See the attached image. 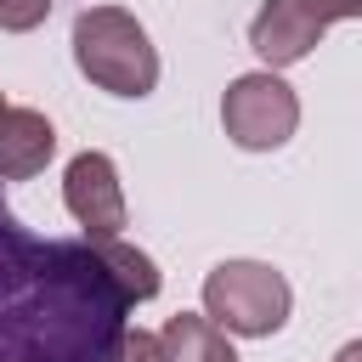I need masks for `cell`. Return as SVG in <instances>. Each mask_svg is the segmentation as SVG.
Returning <instances> with one entry per match:
<instances>
[{"mask_svg":"<svg viewBox=\"0 0 362 362\" xmlns=\"http://www.w3.org/2000/svg\"><path fill=\"white\" fill-rule=\"evenodd\" d=\"M124 317L90 238H40L0 198V362H113Z\"/></svg>","mask_w":362,"mask_h":362,"instance_id":"obj_1","label":"cell"},{"mask_svg":"<svg viewBox=\"0 0 362 362\" xmlns=\"http://www.w3.org/2000/svg\"><path fill=\"white\" fill-rule=\"evenodd\" d=\"M74 62L90 85L113 96H147L158 85V51L147 28L119 6H90L74 17Z\"/></svg>","mask_w":362,"mask_h":362,"instance_id":"obj_2","label":"cell"},{"mask_svg":"<svg viewBox=\"0 0 362 362\" xmlns=\"http://www.w3.org/2000/svg\"><path fill=\"white\" fill-rule=\"evenodd\" d=\"M288 305H294V294H288L283 272H272L266 260H221L204 277V317L221 334H243V339L277 334L288 322Z\"/></svg>","mask_w":362,"mask_h":362,"instance_id":"obj_3","label":"cell"},{"mask_svg":"<svg viewBox=\"0 0 362 362\" xmlns=\"http://www.w3.org/2000/svg\"><path fill=\"white\" fill-rule=\"evenodd\" d=\"M221 124H226V136H232L243 153H272V147H283V141L294 136L300 102H294V90H288L272 68H266V74H243V79H232L226 96H221Z\"/></svg>","mask_w":362,"mask_h":362,"instance_id":"obj_4","label":"cell"},{"mask_svg":"<svg viewBox=\"0 0 362 362\" xmlns=\"http://www.w3.org/2000/svg\"><path fill=\"white\" fill-rule=\"evenodd\" d=\"M362 0H266L260 17L249 23V45L260 51L266 68H288L300 62L334 23L356 17Z\"/></svg>","mask_w":362,"mask_h":362,"instance_id":"obj_5","label":"cell"},{"mask_svg":"<svg viewBox=\"0 0 362 362\" xmlns=\"http://www.w3.org/2000/svg\"><path fill=\"white\" fill-rule=\"evenodd\" d=\"M62 204H68V215L85 226L90 243L119 238L124 221H130V209H124V187H119V170H113L107 153H79V158L68 164V175H62Z\"/></svg>","mask_w":362,"mask_h":362,"instance_id":"obj_6","label":"cell"},{"mask_svg":"<svg viewBox=\"0 0 362 362\" xmlns=\"http://www.w3.org/2000/svg\"><path fill=\"white\" fill-rule=\"evenodd\" d=\"M57 153V130L34 107H0V181H28Z\"/></svg>","mask_w":362,"mask_h":362,"instance_id":"obj_7","label":"cell"},{"mask_svg":"<svg viewBox=\"0 0 362 362\" xmlns=\"http://www.w3.org/2000/svg\"><path fill=\"white\" fill-rule=\"evenodd\" d=\"M158 351H164V362H238L232 339H226L209 317H187V311L164 322Z\"/></svg>","mask_w":362,"mask_h":362,"instance_id":"obj_8","label":"cell"},{"mask_svg":"<svg viewBox=\"0 0 362 362\" xmlns=\"http://www.w3.org/2000/svg\"><path fill=\"white\" fill-rule=\"evenodd\" d=\"M96 249H102V266L113 272V283L124 288L130 305H141V300L158 294V266H153L141 249H130V243H119V238H102Z\"/></svg>","mask_w":362,"mask_h":362,"instance_id":"obj_9","label":"cell"},{"mask_svg":"<svg viewBox=\"0 0 362 362\" xmlns=\"http://www.w3.org/2000/svg\"><path fill=\"white\" fill-rule=\"evenodd\" d=\"M45 17H51V0H0V28H11V34H28Z\"/></svg>","mask_w":362,"mask_h":362,"instance_id":"obj_10","label":"cell"},{"mask_svg":"<svg viewBox=\"0 0 362 362\" xmlns=\"http://www.w3.org/2000/svg\"><path fill=\"white\" fill-rule=\"evenodd\" d=\"M113 362H164V351H158V334L124 328V339H119V356H113Z\"/></svg>","mask_w":362,"mask_h":362,"instance_id":"obj_11","label":"cell"},{"mask_svg":"<svg viewBox=\"0 0 362 362\" xmlns=\"http://www.w3.org/2000/svg\"><path fill=\"white\" fill-rule=\"evenodd\" d=\"M0 107H6V102H0Z\"/></svg>","mask_w":362,"mask_h":362,"instance_id":"obj_12","label":"cell"}]
</instances>
